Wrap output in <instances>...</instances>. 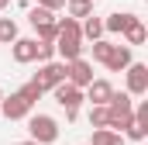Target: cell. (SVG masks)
Wrapping results in <instances>:
<instances>
[{
    "mask_svg": "<svg viewBox=\"0 0 148 145\" xmlns=\"http://www.w3.org/2000/svg\"><path fill=\"white\" fill-rule=\"evenodd\" d=\"M55 52L62 62L69 59H79L83 55V31H79V21L76 17H59V35H55Z\"/></svg>",
    "mask_w": 148,
    "mask_h": 145,
    "instance_id": "1",
    "label": "cell"
},
{
    "mask_svg": "<svg viewBox=\"0 0 148 145\" xmlns=\"http://www.w3.org/2000/svg\"><path fill=\"white\" fill-rule=\"evenodd\" d=\"M131 121H134V97L127 90L124 93H110V100H107V128L124 135V128Z\"/></svg>",
    "mask_w": 148,
    "mask_h": 145,
    "instance_id": "2",
    "label": "cell"
},
{
    "mask_svg": "<svg viewBox=\"0 0 148 145\" xmlns=\"http://www.w3.org/2000/svg\"><path fill=\"white\" fill-rule=\"evenodd\" d=\"M28 135L38 145H52L59 142V121L52 114H28Z\"/></svg>",
    "mask_w": 148,
    "mask_h": 145,
    "instance_id": "3",
    "label": "cell"
},
{
    "mask_svg": "<svg viewBox=\"0 0 148 145\" xmlns=\"http://www.w3.org/2000/svg\"><path fill=\"white\" fill-rule=\"evenodd\" d=\"M52 93H55L59 107L66 110V121H76V117H79V104H83V90H79V86H73L69 79H62Z\"/></svg>",
    "mask_w": 148,
    "mask_h": 145,
    "instance_id": "4",
    "label": "cell"
},
{
    "mask_svg": "<svg viewBox=\"0 0 148 145\" xmlns=\"http://www.w3.org/2000/svg\"><path fill=\"white\" fill-rule=\"evenodd\" d=\"M62 79H66V62H62V59H48V62H41V69L35 72V83L41 90H55Z\"/></svg>",
    "mask_w": 148,
    "mask_h": 145,
    "instance_id": "5",
    "label": "cell"
},
{
    "mask_svg": "<svg viewBox=\"0 0 148 145\" xmlns=\"http://www.w3.org/2000/svg\"><path fill=\"white\" fill-rule=\"evenodd\" d=\"M31 107H35V104H31V100H28L21 90L0 100V114H3L7 121H21V117H28V114H31Z\"/></svg>",
    "mask_w": 148,
    "mask_h": 145,
    "instance_id": "6",
    "label": "cell"
},
{
    "mask_svg": "<svg viewBox=\"0 0 148 145\" xmlns=\"http://www.w3.org/2000/svg\"><path fill=\"white\" fill-rule=\"evenodd\" d=\"M124 76H127V93L131 97H145L148 93V66L145 62H131L124 69Z\"/></svg>",
    "mask_w": 148,
    "mask_h": 145,
    "instance_id": "7",
    "label": "cell"
},
{
    "mask_svg": "<svg viewBox=\"0 0 148 145\" xmlns=\"http://www.w3.org/2000/svg\"><path fill=\"white\" fill-rule=\"evenodd\" d=\"M66 79H69L73 86H79V90H83V86L93 79V66H90L83 55H79V59H69V62H66Z\"/></svg>",
    "mask_w": 148,
    "mask_h": 145,
    "instance_id": "8",
    "label": "cell"
},
{
    "mask_svg": "<svg viewBox=\"0 0 148 145\" xmlns=\"http://www.w3.org/2000/svg\"><path fill=\"white\" fill-rule=\"evenodd\" d=\"M10 55H14V62H21V66L35 62L38 59V38H14V41H10Z\"/></svg>",
    "mask_w": 148,
    "mask_h": 145,
    "instance_id": "9",
    "label": "cell"
},
{
    "mask_svg": "<svg viewBox=\"0 0 148 145\" xmlns=\"http://www.w3.org/2000/svg\"><path fill=\"white\" fill-rule=\"evenodd\" d=\"M110 93H114L110 79H97V76H93V79L83 86V100H90V104H107Z\"/></svg>",
    "mask_w": 148,
    "mask_h": 145,
    "instance_id": "10",
    "label": "cell"
},
{
    "mask_svg": "<svg viewBox=\"0 0 148 145\" xmlns=\"http://www.w3.org/2000/svg\"><path fill=\"white\" fill-rule=\"evenodd\" d=\"M134 21H138L134 14H127V10H114V14L103 17V31H110V35H124Z\"/></svg>",
    "mask_w": 148,
    "mask_h": 145,
    "instance_id": "11",
    "label": "cell"
},
{
    "mask_svg": "<svg viewBox=\"0 0 148 145\" xmlns=\"http://www.w3.org/2000/svg\"><path fill=\"white\" fill-rule=\"evenodd\" d=\"M134 62V55H131V45H114V52H110V59L103 62L110 72H124L127 66Z\"/></svg>",
    "mask_w": 148,
    "mask_h": 145,
    "instance_id": "12",
    "label": "cell"
},
{
    "mask_svg": "<svg viewBox=\"0 0 148 145\" xmlns=\"http://www.w3.org/2000/svg\"><path fill=\"white\" fill-rule=\"evenodd\" d=\"M90 145H127V138L121 131H114V128H97L93 138H90Z\"/></svg>",
    "mask_w": 148,
    "mask_h": 145,
    "instance_id": "13",
    "label": "cell"
},
{
    "mask_svg": "<svg viewBox=\"0 0 148 145\" xmlns=\"http://www.w3.org/2000/svg\"><path fill=\"white\" fill-rule=\"evenodd\" d=\"M79 31H83V38H90V41H97V38H103L107 31H103V17H83V24H79Z\"/></svg>",
    "mask_w": 148,
    "mask_h": 145,
    "instance_id": "14",
    "label": "cell"
},
{
    "mask_svg": "<svg viewBox=\"0 0 148 145\" xmlns=\"http://www.w3.org/2000/svg\"><path fill=\"white\" fill-rule=\"evenodd\" d=\"M66 14L76 17V21L79 17H90L93 14V0H66Z\"/></svg>",
    "mask_w": 148,
    "mask_h": 145,
    "instance_id": "15",
    "label": "cell"
},
{
    "mask_svg": "<svg viewBox=\"0 0 148 145\" xmlns=\"http://www.w3.org/2000/svg\"><path fill=\"white\" fill-rule=\"evenodd\" d=\"M28 21H31V28H45V24L55 21V10H48V7H31Z\"/></svg>",
    "mask_w": 148,
    "mask_h": 145,
    "instance_id": "16",
    "label": "cell"
},
{
    "mask_svg": "<svg viewBox=\"0 0 148 145\" xmlns=\"http://www.w3.org/2000/svg\"><path fill=\"white\" fill-rule=\"evenodd\" d=\"M124 38H127V45L134 48V45H145V38H148V28L141 24V21H134L127 31H124Z\"/></svg>",
    "mask_w": 148,
    "mask_h": 145,
    "instance_id": "17",
    "label": "cell"
},
{
    "mask_svg": "<svg viewBox=\"0 0 148 145\" xmlns=\"http://www.w3.org/2000/svg\"><path fill=\"white\" fill-rule=\"evenodd\" d=\"M17 38V21L14 17H0V45H10Z\"/></svg>",
    "mask_w": 148,
    "mask_h": 145,
    "instance_id": "18",
    "label": "cell"
},
{
    "mask_svg": "<svg viewBox=\"0 0 148 145\" xmlns=\"http://www.w3.org/2000/svg\"><path fill=\"white\" fill-rule=\"evenodd\" d=\"M90 128H107V104H90Z\"/></svg>",
    "mask_w": 148,
    "mask_h": 145,
    "instance_id": "19",
    "label": "cell"
},
{
    "mask_svg": "<svg viewBox=\"0 0 148 145\" xmlns=\"http://www.w3.org/2000/svg\"><path fill=\"white\" fill-rule=\"evenodd\" d=\"M110 52H114V45L107 41V38H97V41H93V59H97V62H107Z\"/></svg>",
    "mask_w": 148,
    "mask_h": 145,
    "instance_id": "20",
    "label": "cell"
},
{
    "mask_svg": "<svg viewBox=\"0 0 148 145\" xmlns=\"http://www.w3.org/2000/svg\"><path fill=\"white\" fill-rule=\"evenodd\" d=\"M124 138H131V142H145V138H148V124H138V121H131V124L124 128Z\"/></svg>",
    "mask_w": 148,
    "mask_h": 145,
    "instance_id": "21",
    "label": "cell"
},
{
    "mask_svg": "<svg viewBox=\"0 0 148 145\" xmlns=\"http://www.w3.org/2000/svg\"><path fill=\"white\" fill-rule=\"evenodd\" d=\"M48 59H55V41H41L38 38V59L35 62H48Z\"/></svg>",
    "mask_w": 148,
    "mask_h": 145,
    "instance_id": "22",
    "label": "cell"
},
{
    "mask_svg": "<svg viewBox=\"0 0 148 145\" xmlns=\"http://www.w3.org/2000/svg\"><path fill=\"white\" fill-rule=\"evenodd\" d=\"M21 93H24V97H28V100H31V104H35L38 97H41V93H45V90H41V86H38L35 79H28V83H24V86H21Z\"/></svg>",
    "mask_w": 148,
    "mask_h": 145,
    "instance_id": "23",
    "label": "cell"
},
{
    "mask_svg": "<svg viewBox=\"0 0 148 145\" xmlns=\"http://www.w3.org/2000/svg\"><path fill=\"white\" fill-rule=\"evenodd\" d=\"M134 121H138V124H148V100L134 104Z\"/></svg>",
    "mask_w": 148,
    "mask_h": 145,
    "instance_id": "24",
    "label": "cell"
},
{
    "mask_svg": "<svg viewBox=\"0 0 148 145\" xmlns=\"http://www.w3.org/2000/svg\"><path fill=\"white\" fill-rule=\"evenodd\" d=\"M38 7H48V10H62L66 0H38Z\"/></svg>",
    "mask_w": 148,
    "mask_h": 145,
    "instance_id": "25",
    "label": "cell"
},
{
    "mask_svg": "<svg viewBox=\"0 0 148 145\" xmlns=\"http://www.w3.org/2000/svg\"><path fill=\"white\" fill-rule=\"evenodd\" d=\"M14 145H38V142H35V138H28V142H14Z\"/></svg>",
    "mask_w": 148,
    "mask_h": 145,
    "instance_id": "26",
    "label": "cell"
},
{
    "mask_svg": "<svg viewBox=\"0 0 148 145\" xmlns=\"http://www.w3.org/2000/svg\"><path fill=\"white\" fill-rule=\"evenodd\" d=\"M7 3H10V0H0V10H3V7H7Z\"/></svg>",
    "mask_w": 148,
    "mask_h": 145,
    "instance_id": "27",
    "label": "cell"
},
{
    "mask_svg": "<svg viewBox=\"0 0 148 145\" xmlns=\"http://www.w3.org/2000/svg\"><path fill=\"white\" fill-rule=\"evenodd\" d=\"M0 100H3V90H0Z\"/></svg>",
    "mask_w": 148,
    "mask_h": 145,
    "instance_id": "28",
    "label": "cell"
}]
</instances>
